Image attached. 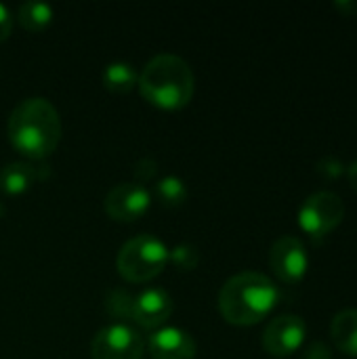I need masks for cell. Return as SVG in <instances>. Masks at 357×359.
Listing matches in <instances>:
<instances>
[{"mask_svg":"<svg viewBox=\"0 0 357 359\" xmlns=\"http://www.w3.org/2000/svg\"><path fill=\"white\" fill-rule=\"evenodd\" d=\"M6 130L17 151L32 160H42L55 151L61 139V118L48 99L27 97L11 111Z\"/></svg>","mask_w":357,"mask_h":359,"instance_id":"1","label":"cell"},{"mask_svg":"<svg viewBox=\"0 0 357 359\" xmlns=\"http://www.w3.org/2000/svg\"><path fill=\"white\" fill-rule=\"evenodd\" d=\"M276 284L259 271L231 276L219 290V311L234 326H255L265 320L278 303Z\"/></svg>","mask_w":357,"mask_h":359,"instance_id":"2","label":"cell"},{"mask_svg":"<svg viewBox=\"0 0 357 359\" xmlns=\"http://www.w3.org/2000/svg\"><path fill=\"white\" fill-rule=\"evenodd\" d=\"M137 86L151 105L162 109H181L191 101L196 78L183 57L160 53L143 65Z\"/></svg>","mask_w":357,"mask_h":359,"instance_id":"3","label":"cell"},{"mask_svg":"<svg viewBox=\"0 0 357 359\" xmlns=\"http://www.w3.org/2000/svg\"><path fill=\"white\" fill-rule=\"evenodd\" d=\"M168 263L166 244L154 233L130 238L116 257V269L126 282H149L162 273Z\"/></svg>","mask_w":357,"mask_h":359,"instance_id":"4","label":"cell"},{"mask_svg":"<svg viewBox=\"0 0 357 359\" xmlns=\"http://www.w3.org/2000/svg\"><path fill=\"white\" fill-rule=\"evenodd\" d=\"M343 219L345 202L335 191L311 194L299 210V225L314 240H322L324 236L332 233L343 223Z\"/></svg>","mask_w":357,"mask_h":359,"instance_id":"5","label":"cell"},{"mask_svg":"<svg viewBox=\"0 0 357 359\" xmlns=\"http://www.w3.org/2000/svg\"><path fill=\"white\" fill-rule=\"evenodd\" d=\"M143 349L141 332L122 322L101 328L90 343L93 359H141Z\"/></svg>","mask_w":357,"mask_h":359,"instance_id":"6","label":"cell"},{"mask_svg":"<svg viewBox=\"0 0 357 359\" xmlns=\"http://www.w3.org/2000/svg\"><path fill=\"white\" fill-rule=\"evenodd\" d=\"M307 337V324L301 316L284 313L274 318L263 332V349L274 358H290L301 349Z\"/></svg>","mask_w":357,"mask_h":359,"instance_id":"7","label":"cell"},{"mask_svg":"<svg viewBox=\"0 0 357 359\" xmlns=\"http://www.w3.org/2000/svg\"><path fill=\"white\" fill-rule=\"evenodd\" d=\"M103 204L114 221H137L149 210L151 191L139 181H124L107 191Z\"/></svg>","mask_w":357,"mask_h":359,"instance_id":"8","label":"cell"},{"mask_svg":"<svg viewBox=\"0 0 357 359\" xmlns=\"http://www.w3.org/2000/svg\"><path fill=\"white\" fill-rule=\"evenodd\" d=\"M269 265L280 282L299 284L309 269V257L299 238L284 236L274 242L269 250Z\"/></svg>","mask_w":357,"mask_h":359,"instance_id":"9","label":"cell"},{"mask_svg":"<svg viewBox=\"0 0 357 359\" xmlns=\"http://www.w3.org/2000/svg\"><path fill=\"white\" fill-rule=\"evenodd\" d=\"M147 349L151 359H194L196 341L189 332L177 326H166L154 330L147 339Z\"/></svg>","mask_w":357,"mask_h":359,"instance_id":"10","label":"cell"},{"mask_svg":"<svg viewBox=\"0 0 357 359\" xmlns=\"http://www.w3.org/2000/svg\"><path fill=\"white\" fill-rule=\"evenodd\" d=\"M173 313V299L164 288H145L133 301V320L143 328L164 324Z\"/></svg>","mask_w":357,"mask_h":359,"instance_id":"11","label":"cell"},{"mask_svg":"<svg viewBox=\"0 0 357 359\" xmlns=\"http://www.w3.org/2000/svg\"><path fill=\"white\" fill-rule=\"evenodd\" d=\"M330 339L341 353L357 358V309H345L335 316L330 324Z\"/></svg>","mask_w":357,"mask_h":359,"instance_id":"12","label":"cell"},{"mask_svg":"<svg viewBox=\"0 0 357 359\" xmlns=\"http://www.w3.org/2000/svg\"><path fill=\"white\" fill-rule=\"evenodd\" d=\"M36 179V170L27 162H8L0 168V189L8 196H17L29 189Z\"/></svg>","mask_w":357,"mask_h":359,"instance_id":"13","label":"cell"},{"mask_svg":"<svg viewBox=\"0 0 357 359\" xmlns=\"http://www.w3.org/2000/svg\"><path fill=\"white\" fill-rule=\"evenodd\" d=\"M103 86L114 93H128L139 84V74L128 61H112L101 72Z\"/></svg>","mask_w":357,"mask_h":359,"instance_id":"14","label":"cell"},{"mask_svg":"<svg viewBox=\"0 0 357 359\" xmlns=\"http://www.w3.org/2000/svg\"><path fill=\"white\" fill-rule=\"evenodd\" d=\"M53 15H55L53 6L48 2H42V0H25L17 8L19 23L29 32L44 29L53 21Z\"/></svg>","mask_w":357,"mask_h":359,"instance_id":"15","label":"cell"},{"mask_svg":"<svg viewBox=\"0 0 357 359\" xmlns=\"http://www.w3.org/2000/svg\"><path fill=\"white\" fill-rule=\"evenodd\" d=\"M154 196H156V200L162 204V206H181L185 200H187V196H189V191H187V185H185V181L181 179V177H177V175H166V177H162L158 183H156V187H154Z\"/></svg>","mask_w":357,"mask_h":359,"instance_id":"16","label":"cell"},{"mask_svg":"<svg viewBox=\"0 0 357 359\" xmlns=\"http://www.w3.org/2000/svg\"><path fill=\"white\" fill-rule=\"evenodd\" d=\"M133 301H135V297L128 290L116 288V290L107 292L105 309L114 320H133Z\"/></svg>","mask_w":357,"mask_h":359,"instance_id":"17","label":"cell"},{"mask_svg":"<svg viewBox=\"0 0 357 359\" xmlns=\"http://www.w3.org/2000/svg\"><path fill=\"white\" fill-rule=\"evenodd\" d=\"M168 261H173V265L181 271H191V269H196L200 255H198L196 246L183 242V244H177L168 250Z\"/></svg>","mask_w":357,"mask_h":359,"instance_id":"18","label":"cell"},{"mask_svg":"<svg viewBox=\"0 0 357 359\" xmlns=\"http://www.w3.org/2000/svg\"><path fill=\"white\" fill-rule=\"evenodd\" d=\"M316 170H318V172L322 175V179H326V181H337V179H341V177L347 172L345 164H343L339 158H335V156L322 158V160L318 162Z\"/></svg>","mask_w":357,"mask_h":359,"instance_id":"19","label":"cell"},{"mask_svg":"<svg viewBox=\"0 0 357 359\" xmlns=\"http://www.w3.org/2000/svg\"><path fill=\"white\" fill-rule=\"evenodd\" d=\"M156 172H158V164H156L154 158H141V160H137V164H135V177L139 179L141 185L147 183L149 179H154Z\"/></svg>","mask_w":357,"mask_h":359,"instance_id":"20","label":"cell"},{"mask_svg":"<svg viewBox=\"0 0 357 359\" xmlns=\"http://www.w3.org/2000/svg\"><path fill=\"white\" fill-rule=\"evenodd\" d=\"M303 359H332V351H330V347H328L326 343L316 341V343H311V345L305 349Z\"/></svg>","mask_w":357,"mask_h":359,"instance_id":"21","label":"cell"},{"mask_svg":"<svg viewBox=\"0 0 357 359\" xmlns=\"http://www.w3.org/2000/svg\"><path fill=\"white\" fill-rule=\"evenodd\" d=\"M11 29H13V15L8 11V6H4L0 2V42L8 38Z\"/></svg>","mask_w":357,"mask_h":359,"instance_id":"22","label":"cell"},{"mask_svg":"<svg viewBox=\"0 0 357 359\" xmlns=\"http://www.w3.org/2000/svg\"><path fill=\"white\" fill-rule=\"evenodd\" d=\"M337 8L339 11H343L347 17H353V15H357V2H337Z\"/></svg>","mask_w":357,"mask_h":359,"instance_id":"23","label":"cell"},{"mask_svg":"<svg viewBox=\"0 0 357 359\" xmlns=\"http://www.w3.org/2000/svg\"><path fill=\"white\" fill-rule=\"evenodd\" d=\"M347 179H349V185H351V189L357 194V160L347 168Z\"/></svg>","mask_w":357,"mask_h":359,"instance_id":"24","label":"cell"}]
</instances>
